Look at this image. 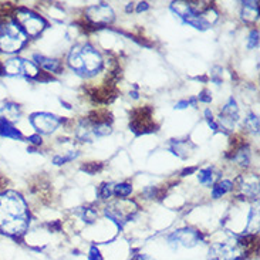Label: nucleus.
Listing matches in <instances>:
<instances>
[{
	"mask_svg": "<svg viewBox=\"0 0 260 260\" xmlns=\"http://www.w3.org/2000/svg\"><path fill=\"white\" fill-rule=\"evenodd\" d=\"M14 20L20 24V27L23 28V31L27 37H37L47 27V21L44 20L40 14L35 13L28 9H21V7L17 9Z\"/></svg>",
	"mask_w": 260,
	"mask_h": 260,
	"instance_id": "obj_6",
	"label": "nucleus"
},
{
	"mask_svg": "<svg viewBox=\"0 0 260 260\" xmlns=\"http://www.w3.org/2000/svg\"><path fill=\"white\" fill-rule=\"evenodd\" d=\"M30 124L39 134H51L63 122L61 118L49 113H35L30 115Z\"/></svg>",
	"mask_w": 260,
	"mask_h": 260,
	"instance_id": "obj_8",
	"label": "nucleus"
},
{
	"mask_svg": "<svg viewBox=\"0 0 260 260\" xmlns=\"http://www.w3.org/2000/svg\"><path fill=\"white\" fill-rule=\"evenodd\" d=\"M100 198L101 199H108L114 195V185L113 183H104L103 186H100Z\"/></svg>",
	"mask_w": 260,
	"mask_h": 260,
	"instance_id": "obj_22",
	"label": "nucleus"
},
{
	"mask_svg": "<svg viewBox=\"0 0 260 260\" xmlns=\"http://www.w3.org/2000/svg\"><path fill=\"white\" fill-rule=\"evenodd\" d=\"M257 44H259V31L257 30H252L250 36H249V44H247V47L249 49H254V47H257Z\"/></svg>",
	"mask_w": 260,
	"mask_h": 260,
	"instance_id": "obj_23",
	"label": "nucleus"
},
{
	"mask_svg": "<svg viewBox=\"0 0 260 260\" xmlns=\"http://www.w3.org/2000/svg\"><path fill=\"white\" fill-rule=\"evenodd\" d=\"M133 192V186L127 182L118 183V185H114V195H117L121 199H125L128 195H131Z\"/></svg>",
	"mask_w": 260,
	"mask_h": 260,
	"instance_id": "obj_19",
	"label": "nucleus"
},
{
	"mask_svg": "<svg viewBox=\"0 0 260 260\" xmlns=\"http://www.w3.org/2000/svg\"><path fill=\"white\" fill-rule=\"evenodd\" d=\"M193 103H195L193 100H189V101H188V100H183V101H179V103L176 104L175 108L176 110H183V108H186L189 104H193Z\"/></svg>",
	"mask_w": 260,
	"mask_h": 260,
	"instance_id": "obj_28",
	"label": "nucleus"
},
{
	"mask_svg": "<svg viewBox=\"0 0 260 260\" xmlns=\"http://www.w3.org/2000/svg\"><path fill=\"white\" fill-rule=\"evenodd\" d=\"M35 60L37 61V64L42 67L43 70L49 71V73H54V74H58L61 69H63V66L61 63L56 60V58H50V57L42 56V54H36Z\"/></svg>",
	"mask_w": 260,
	"mask_h": 260,
	"instance_id": "obj_14",
	"label": "nucleus"
},
{
	"mask_svg": "<svg viewBox=\"0 0 260 260\" xmlns=\"http://www.w3.org/2000/svg\"><path fill=\"white\" fill-rule=\"evenodd\" d=\"M138 260H151V259H149V257H145V256H141Z\"/></svg>",
	"mask_w": 260,
	"mask_h": 260,
	"instance_id": "obj_30",
	"label": "nucleus"
},
{
	"mask_svg": "<svg viewBox=\"0 0 260 260\" xmlns=\"http://www.w3.org/2000/svg\"><path fill=\"white\" fill-rule=\"evenodd\" d=\"M0 135L6 137V138H12V140H21L23 138L20 131L14 127L12 122L3 120V118H0Z\"/></svg>",
	"mask_w": 260,
	"mask_h": 260,
	"instance_id": "obj_16",
	"label": "nucleus"
},
{
	"mask_svg": "<svg viewBox=\"0 0 260 260\" xmlns=\"http://www.w3.org/2000/svg\"><path fill=\"white\" fill-rule=\"evenodd\" d=\"M198 99H199V101H202V103H211L212 101L211 91H209V90H204V91L199 94V97H198Z\"/></svg>",
	"mask_w": 260,
	"mask_h": 260,
	"instance_id": "obj_26",
	"label": "nucleus"
},
{
	"mask_svg": "<svg viewBox=\"0 0 260 260\" xmlns=\"http://www.w3.org/2000/svg\"><path fill=\"white\" fill-rule=\"evenodd\" d=\"M233 188H235V183L232 181H228V179L220 181V182H218L213 186V189H212V198L213 199H219V198L223 197L225 193L233 190Z\"/></svg>",
	"mask_w": 260,
	"mask_h": 260,
	"instance_id": "obj_18",
	"label": "nucleus"
},
{
	"mask_svg": "<svg viewBox=\"0 0 260 260\" xmlns=\"http://www.w3.org/2000/svg\"><path fill=\"white\" fill-rule=\"evenodd\" d=\"M103 168V164H97V162H91V164H87L83 167V171H85L87 174H95L97 171Z\"/></svg>",
	"mask_w": 260,
	"mask_h": 260,
	"instance_id": "obj_24",
	"label": "nucleus"
},
{
	"mask_svg": "<svg viewBox=\"0 0 260 260\" xmlns=\"http://www.w3.org/2000/svg\"><path fill=\"white\" fill-rule=\"evenodd\" d=\"M87 19L92 24H110L114 20V12L107 3H100L95 6L88 7L85 10Z\"/></svg>",
	"mask_w": 260,
	"mask_h": 260,
	"instance_id": "obj_10",
	"label": "nucleus"
},
{
	"mask_svg": "<svg viewBox=\"0 0 260 260\" xmlns=\"http://www.w3.org/2000/svg\"><path fill=\"white\" fill-rule=\"evenodd\" d=\"M240 192L245 198L249 199H257L259 197V182H257V178L254 179L252 178L250 181H247L245 178H240Z\"/></svg>",
	"mask_w": 260,
	"mask_h": 260,
	"instance_id": "obj_12",
	"label": "nucleus"
},
{
	"mask_svg": "<svg viewBox=\"0 0 260 260\" xmlns=\"http://www.w3.org/2000/svg\"><path fill=\"white\" fill-rule=\"evenodd\" d=\"M245 127H246L249 131L257 134L259 133V118H257L254 114H249L247 118L245 120Z\"/></svg>",
	"mask_w": 260,
	"mask_h": 260,
	"instance_id": "obj_20",
	"label": "nucleus"
},
{
	"mask_svg": "<svg viewBox=\"0 0 260 260\" xmlns=\"http://www.w3.org/2000/svg\"><path fill=\"white\" fill-rule=\"evenodd\" d=\"M137 211H138L137 204L134 201H128V199H120L106 208L107 216L118 225L128 222L137 213Z\"/></svg>",
	"mask_w": 260,
	"mask_h": 260,
	"instance_id": "obj_7",
	"label": "nucleus"
},
{
	"mask_svg": "<svg viewBox=\"0 0 260 260\" xmlns=\"http://www.w3.org/2000/svg\"><path fill=\"white\" fill-rule=\"evenodd\" d=\"M219 174L218 172H215V169L213 168H205L202 171H199V174H198V179H199V182L202 183V185H206V186H209V185H213V183L218 181Z\"/></svg>",
	"mask_w": 260,
	"mask_h": 260,
	"instance_id": "obj_17",
	"label": "nucleus"
},
{
	"mask_svg": "<svg viewBox=\"0 0 260 260\" xmlns=\"http://www.w3.org/2000/svg\"><path fill=\"white\" fill-rule=\"evenodd\" d=\"M249 243L246 239H238L235 242L213 243L208 252V260H240L246 253Z\"/></svg>",
	"mask_w": 260,
	"mask_h": 260,
	"instance_id": "obj_4",
	"label": "nucleus"
},
{
	"mask_svg": "<svg viewBox=\"0 0 260 260\" xmlns=\"http://www.w3.org/2000/svg\"><path fill=\"white\" fill-rule=\"evenodd\" d=\"M30 213L26 201L14 190L0 193V232L12 238H20L28 229Z\"/></svg>",
	"mask_w": 260,
	"mask_h": 260,
	"instance_id": "obj_1",
	"label": "nucleus"
},
{
	"mask_svg": "<svg viewBox=\"0 0 260 260\" xmlns=\"http://www.w3.org/2000/svg\"><path fill=\"white\" fill-rule=\"evenodd\" d=\"M80 215H81V218L84 219V222L87 223H92L95 218H97V212L94 211L92 208H81L80 209Z\"/></svg>",
	"mask_w": 260,
	"mask_h": 260,
	"instance_id": "obj_21",
	"label": "nucleus"
},
{
	"mask_svg": "<svg viewBox=\"0 0 260 260\" xmlns=\"http://www.w3.org/2000/svg\"><path fill=\"white\" fill-rule=\"evenodd\" d=\"M238 120H239V108L236 106V101L231 99L226 103V106L222 108L219 121H220L222 127L231 129V128L235 127V122Z\"/></svg>",
	"mask_w": 260,
	"mask_h": 260,
	"instance_id": "obj_11",
	"label": "nucleus"
},
{
	"mask_svg": "<svg viewBox=\"0 0 260 260\" xmlns=\"http://www.w3.org/2000/svg\"><path fill=\"white\" fill-rule=\"evenodd\" d=\"M242 17L246 21H256L259 19V3L257 2H245L242 3Z\"/></svg>",
	"mask_w": 260,
	"mask_h": 260,
	"instance_id": "obj_15",
	"label": "nucleus"
},
{
	"mask_svg": "<svg viewBox=\"0 0 260 260\" xmlns=\"http://www.w3.org/2000/svg\"><path fill=\"white\" fill-rule=\"evenodd\" d=\"M201 233L193 229H179L169 236V245L174 247H193L201 242Z\"/></svg>",
	"mask_w": 260,
	"mask_h": 260,
	"instance_id": "obj_9",
	"label": "nucleus"
},
{
	"mask_svg": "<svg viewBox=\"0 0 260 260\" xmlns=\"http://www.w3.org/2000/svg\"><path fill=\"white\" fill-rule=\"evenodd\" d=\"M0 30H2V26H0Z\"/></svg>",
	"mask_w": 260,
	"mask_h": 260,
	"instance_id": "obj_31",
	"label": "nucleus"
},
{
	"mask_svg": "<svg viewBox=\"0 0 260 260\" xmlns=\"http://www.w3.org/2000/svg\"><path fill=\"white\" fill-rule=\"evenodd\" d=\"M67 64L71 70L81 77H92L103 69V57L91 44H77L70 50L67 56Z\"/></svg>",
	"mask_w": 260,
	"mask_h": 260,
	"instance_id": "obj_2",
	"label": "nucleus"
},
{
	"mask_svg": "<svg viewBox=\"0 0 260 260\" xmlns=\"http://www.w3.org/2000/svg\"><path fill=\"white\" fill-rule=\"evenodd\" d=\"M3 76L21 77L26 80H40V70L33 61H28L20 57L9 58L2 64Z\"/></svg>",
	"mask_w": 260,
	"mask_h": 260,
	"instance_id": "obj_5",
	"label": "nucleus"
},
{
	"mask_svg": "<svg viewBox=\"0 0 260 260\" xmlns=\"http://www.w3.org/2000/svg\"><path fill=\"white\" fill-rule=\"evenodd\" d=\"M27 36L23 31L20 24L13 19L7 21L5 26H2L0 30V50L3 53L13 54L17 53L19 50L26 44L27 42Z\"/></svg>",
	"mask_w": 260,
	"mask_h": 260,
	"instance_id": "obj_3",
	"label": "nucleus"
},
{
	"mask_svg": "<svg viewBox=\"0 0 260 260\" xmlns=\"http://www.w3.org/2000/svg\"><path fill=\"white\" fill-rule=\"evenodd\" d=\"M148 7H149V5H148L147 2H142V3H138V5H137V13H141V12H145V10H148Z\"/></svg>",
	"mask_w": 260,
	"mask_h": 260,
	"instance_id": "obj_29",
	"label": "nucleus"
},
{
	"mask_svg": "<svg viewBox=\"0 0 260 260\" xmlns=\"http://www.w3.org/2000/svg\"><path fill=\"white\" fill-rule=\"evenodd\" d=\"M0 114H2V118L3 120H6L13 124V122H16V121L20 118L21 108L16 103H5L3 107L0 108Z\"/></svg>",
	"mask_w": 260,
	"mask_h": 260,
	"instance_id": "obj_13",
	"label": "nucleus"
},
{
	"mask_svg": "<svg viewBox=\"0 0 260 260\" xmlns=\"http://www.w3.org/2000/svg\"><path fill=\"white\" fill-rule=\"evenodd\" d=\"M27 141L30 144H33V145H42V137L39 135V134H36V135H31V137H28Z\"/></svg>",
	"mask_w": 260,
	"mask_h": 260,
	"instance_id": "obj_27",
	"label": "nucleus"
},
{
	"mask_svg": "<svg viewBox=\"0 0 260 260\" xmlns=\"http://www.w3.org/2000/svg\"><path fill=\"white\" fill-rule=\"evenodd\" d=\"M88 260H103L99 247L91 246V249H90V254H88Z\"/></svg>",
	"mask_w": 260,
	"mask_h": 260,
	"instance_id": "obj_25",
	"label": "nucleus"
}]
</instances>
